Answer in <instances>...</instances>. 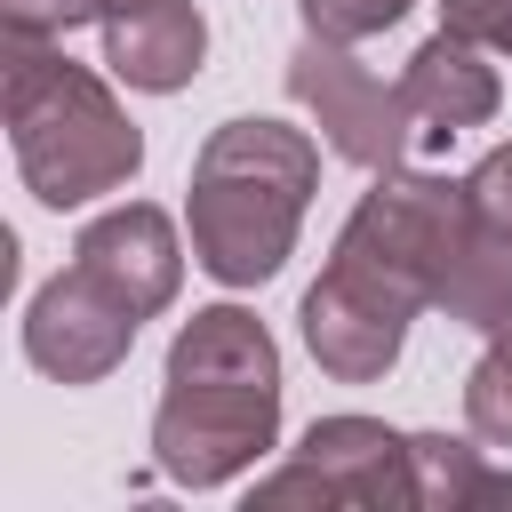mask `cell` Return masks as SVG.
Wrapping results in <instances>:
<instances>
[{
  "mask_svg": "<svg viewBox=\"0 0 512 512\" xmlns=\"http://www.w3.org/2000/svg\"><path fill=\"white\" fill-rule=\"evenodd\" d=\"M200 56H208V16L192 0H104V64L128 88L168 96L200 80Z\"/></svg>",
  "mask_w": 512,
  "mask_h": 512,
  "instance_id": "9c48e42d",
  "label": "cell"
},
{
  "mask_svg": "<svg viewBox=\"0 0 512 512\" xmlns=\"http://www.w3.org/2000/svg\"><path fill=\"white\" fill-rule=\"evenodd\" d=\"M288 96L320 120V136H328V152H336V160H352V168H368V176H384V168H400V160H408L416 112H408L400 80L384 88V80H376L344 40L304 32V48L288 56Z\"/></svg>",
  "mask_w": 512,
  "mask_h": 512,
  "instance_id": "8992f818",
  "label": "cell"
},
{
  "mask_svg": "<svg viewBox=\"0 0 512 512\" xmlns=\"http://www.w3.org/2000/svg\"><path fill=\"white\" fill-rule=\"evenodd\" d=\"M472 328H480V336H512V280H504V288L488 296V312H480Z\"/></svg>",
  "mask_w": 512,
  "mask_h": 512,
  "instance_id": "e0dca14e",
  "label": "cell"
},
{
  "mask_svg": "<svg viewBox=\"0 0 512 512\" xmlns=\"http://www.w3.org/2000/svg\"><path fill=\"white\" fill-rule=\"evenodd\" d=\"M72 264L96 272L120 304H136L144 320L176 304V280H184V248H176V224L152 208V200H128V208H104L80 240H72Z\"/></svg>",
  "mask_w": 512,
  "mask_h": 512,
  "instance_id": "ba28073f",
  "label": "cell"
},
{
  "mask_svg": "<svg viewBox=\"0 0 512 512\" xmlns=\"http://www.w3.org/2000/svg\"><path fill=\"white\" fill-rule=\"evenodd\" d=\"M8 40H64L80 24H104V0H0Z\"/></svg>",
  "mask_w": 512,
  "mask_h": 512,
  "instance_id": "9a60e30c",
  "label": "cell"
},
{
  "mask_svg": "<svg viewBox=\"0 0 512 512\" xmlns=\"http://www.w3.org/2000/svg\"><path fill=\"white\" fill-rule=\"evenodd\" d=\"M464 232H472L464 184L384 168L376 192H360V208L344 216L336 256L304 288V312H296L304 352L336 384H376L400 360L408 320L448 296V280L464 264Z\"/></svg>",
  "mask_w": 512,
  "mask_h": 512,
  "instance_id": "6da1fadb",
  "label": "cell"
},
{
  "mask_svg": "<svg viewBox=\"0 0 512 512\" xmlns=\"http://www.w3.org/2000/svg\"><path fill=\"white\" fill-rule=\"evenodd\" d=\"M136 328H144V312L120 304V296H112L96 272H80V264H64L56 280H40V296L24 304V352H32V368L56 376V384H104V376L128 360Z\"/></svg>",
  "mask_w": 512,
  "mask_h": 512,
  "instance_id": "52a82bcc",
  "label": "cell"
},
{
  "mask_svg": "<svg viewBox=\"0 0 512 512\" xmlns=\"http://www.w3.org/2000/svg\"><path fill=\"white\" fill-rule=\"evenodd\" d=\"M320 192V144L288 120H224L192 152V256L224 288H256L288 264L296 224Z\"/></svg>",
  "mask_w": 512,
  "mask_h": 512,
  "instance_id": "3957f363",
  "label": "cell"
},
{
  "mask_svg": "<svg viewBox=\"0 0 512 512\" xmlns=\"http://www.w3.org/2000/svg\"><path fill=\"white\" fill-rule=\"evenodd\" d=\"M256 504H320V512H416V432L376 416H320L280 472L256 480Z\"/></svg>",
  "mask_w": 512,
  "mask_h": 512,
  "instance_id": "5b68a950",
  "label": "cell"
},
{
  "mask_svg": "<svg viewBox=\"0 0 512 512\" xmlns=\"http://www.w3.org/2000/svg\"><path fill=\"white\" fill-rule=\"evenodd\" d=\"M280 440V344L248 304H208L176 328L152 464L176 488H224Z\"/></svg>",
  "mask_w": 512,
  "mask_h": 512,
  "instance_id": "7a4b0ae2",
  "label": "cell"
},
{
  "mask_svg": "<svg viewBox=\"0 0 512 512\" xmlns=\"http://www.w3.org/2000/svg\"><path fill=\"white\" fill-rule=\"evenodd\" d=\"M0 64H8L0 72L8 144L40 208H88L144 168V136L120 112V96L56 40H8Z\"/></svg>",
  "mask_w": 512,
  "mask_h": 512,
  "instance_id": "277c9868",
  "label": "cell"
},
{
  "mask_svg": "<svg viewBox=\"0 0 512 512\" xmlns=\"http://www.w3.org/2000/svg\"><path fill=\"white\" fill-rule=\"evenodd\" d=\"M408 16V0H304V32H320V40H376V32H392Z\"/></svg>",
  "mask_w": 512,
  "mask_h": 512,
  "instance_id": "5bb4252c",
  "label": "cell"
},
{
  "mask_svg": "<svg viewBox=\"0 0 512 512\" xmlns=\"http://www.w3.org/2000/svg\"><path fill=\"white\" fill-rule=\"evenodd\" d=\"M464 216H472V232H464V264H456L440 312L472 328V320L488 312V296L512 280V144H496V152L464 176Z\"/></svg>",
  "mask_w": 512,
  "mask_h": 512,
  "instance_id": "8fae6325",
  "label": "cell"
},
{
  "mask_svg": "<svg viewBox=\"0 0 512 512\" xmlns=\"http://www.w3.org/2000/svg\"><path fill=\"white\" fill-rule=\"evenodd\" d=\"M464 424L496 448H512V336H488V352L464 376Z\"/></svg>",
  "mask_w": 512,
  "mask_h": 512,
  "instance_id": "4fadbf2b",
  "label": "cell"
},
{
  "mask_svg": "<svg viewBox=\"0 0 512 512\" xmlns=\"http://www.w3.org/2000/svg\"><path fill=\"white\" fill-rule=\"evenodd\" d=\"M440 24L480 40V48H504L512 56V0H440Z\"/></svg>",
  "mask_w": 512,
  "mask_h": 512,
  "instance_id": "2e32d148",
  "label": "cell"
},
{
  "mask_svg": "<svg viewBox=\"0 0 512 512\" xmlns=\"http://www.w3.org/2000/svg\"><path fill=\"white\" fill-rule=\"evenodd\" d=\"M512 504V472H496L480 448L448 432H416V512H480Z\"/></svg>",
  "mask_w": 512,
  "mask_h": 512,
  "instance_id": "7c38bea8",
  "label": "cell"
},
{
  "mask_svg": "<svg viewBox=\"0 0 512 512\" xmlns=\"http://www.w3.org/2000/svg\"><path fill=\"white\" fill-rule=\"evenodd\" d=\"M400 96H408V112H416V136H464V128L496 120L504 80H496V64L480 56V40H464V32L440 24V32L408 56Z\"/></svg>",
  "mask_w": 512,
  "mask_h": 512,
  "instance_id": "30bf717a",
  "label": "cell"
}]
</instances>
